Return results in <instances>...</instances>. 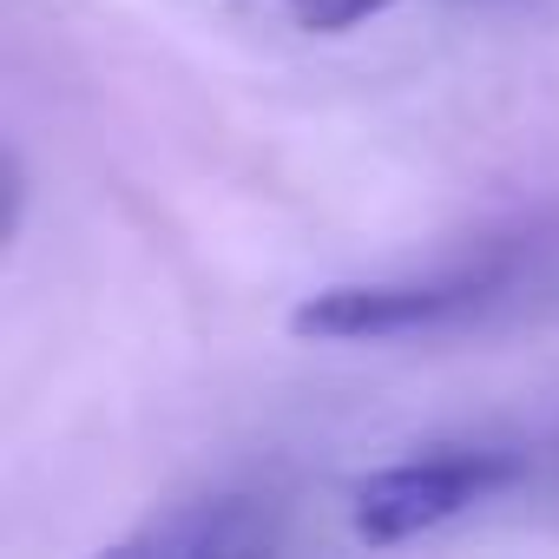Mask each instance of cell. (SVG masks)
<instances>
[{"instance_id": "3957f363", "label": "cell", "mask_w": 559, "mask_h": 559, "mask_svg": "<svg viewBox=\"0 0 559 559\" xmlns=\"http://www.w3.org/2000/svg\"><path fill=\"white\" fill-rule=\"evenodd\" d=\"M237 513V500H217V507H191L178 526H152L139 546H152V552H237V546H257L263 539V526H224Z\"/></svg>"}, {"instance_id": "277c9868", "label": "cell", "mask_w": 559, "mask_h": 559, "mask_svg": "<svg viewBox=\"0 0 559 559\" xmlns=\"http://www.w3.org/2000/svg\"><path fill=\"white\" fill-rule=\"evenodd\" d=\"M389 8L395 0H284V14L297 27H310V34H349V27H362V21H376Z\"/></svg>"}, {"instance_id": "7a4b0ae2", "label": "cell", "mask_w": 559, "mask_h": 559, "mask_svg": "<svg viewBox=\"0 0 559 559\" xmlns=\"http://www.w3.org/2000/svg\"><path fill=\"white\" fill-rule=\"evenodd\" d=\"M480 297H487L480 276H454V284H336V290H317L290 317V330L323 343H376V336H408L441 317H461Z\"/></svg>"}, {"instance_id": "6da1fadb", "label": "cell", "mask_w": 559, "mask_h": 559, "mask_svg": "<svg viewBox=\"0 0 559 559\" xmlns=\"http://www.w3.org/2000/svg\"><path fill=\"white\" fill-rule=\"evenodd\" d=\"M520 474L513 454H487V448H467V454H421V461H402V467H382L356 487V533L369 546H389V539H408V533H428L441 520H454L461 507L487 500L493 487H507Z\"/></svg>"}]
</instances>
